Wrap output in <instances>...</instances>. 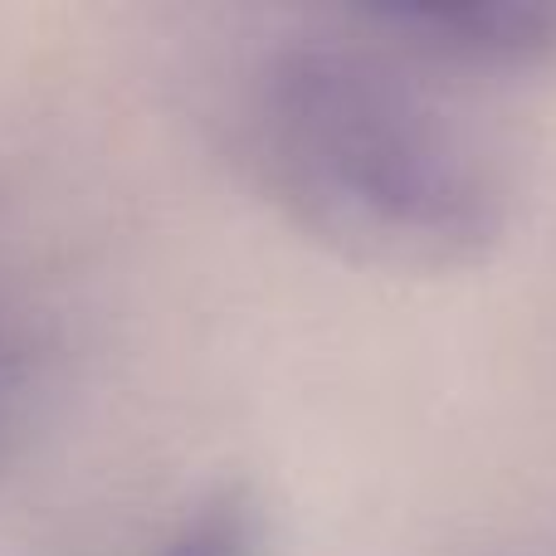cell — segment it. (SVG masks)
Returning a JSON list of instances; mask_svg holds the SVG:
<instances>
[{
  "label": "cell",
  "instance_id": "cell-1",
  "mask_svg": "<svg viewBox=\"0 0 556 556\" xmlns=\"http://www.w3.org/2000/svg\"><path fill=\"white\" fill-rule=\"evenodd\" d=\"M225 117L254 191L342 260L454 274L513 225V176L459 88L395 54L356 10L250 45Z\"/></svg>",
  "mask_w": 556,
  "mask_h": 556
},
{
  "label": "cell",
  "instance_id": "cell-2",
  "mask_svg": "<svg viewBox=\"0 0 556 556\" xmlns=\"http://www.w3.org/2000/svg\"><path fill=\"white\" fill-rule=\"evenodd\" d=\"M356 20L454 88L513 84L556 64V5L538 0H395L356 5Z\"/></svg>",
  "mask_w": 556,
  "mask_h": 556
},
{
  "label": "cell",
  "instance_id": "cell-3",
  "mask_svg": "<svg viewBox=\"0 0 556 556\" xmlns=\"http://www.w3.org/2000/svg\"><path fill=\"white\" fill-rule=\"evenodd\" d=\"M152 556H264V518L244 489H211L176 513Z\"/></svg>",
  "mask_w": 556,
  "mask_h": 556
},
{
  "label": "cell",
  "instance_id": "cell-4",
  "mask_svg": "<svg viewBox=\"0 0 556 556\" xmlns=\"http://www.w3.org/2000/svg\"><path fill=\"white\" fill-rule=\"evenodd\" d=\"M39 381H45V352L25 313L0 298V459L25 440L35 420Z\"/></svg>",
  "mask_w": 556,
  "mask_h": 556
}]
</instances>
